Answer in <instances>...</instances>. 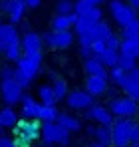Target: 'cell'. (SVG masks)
<instances>
[{"label": "cell", "mask_w": 139, "mask_h": 147, "mask_svg": "<svg viewBox=\"0 0 139 147\" xmlns=\"http://www.w3.org/2000/svg\"><path fill=\"white\" fill-rule=\"evenodd\" d=\"M0 147H16V145H14V141L10 137L4 135V137H0Z\"/></svg>", "instance_id": "cell-36"}, {"label": "cell", "mask_w": 139, "mask_h": 147, "mask_svg": "<svg viewBox=\"0 0 139 147\" xmlns=\"http://www.w3.org/2000/svg\"><path fill=\"white\" fill-rule=\"evenodd\" d=\"M107 90V80L103 78H95V76H88L86 80V94L92 96V98H97V96H103Z\"/></svg>", "instance_id": "cell-14"}, {"label": "cell", "mask_w": 139, "mask_h": 147, "mask_svg": "<svg viewBox=\"0 0 139 147\" xmlns=\"http://www.w3.org/2000/svg\"><path fill=\"white\" fill-rule=\"evenodd\" d=\"M0 24H2V18H0Z\"/></svg>", "instance_id": "cell-44"}, {"label": "cell", "mask_w": 139, "mask_h": 147, "mask_svg": "<svg viewBox=\"0 0 139 147\" xmlns=\"http://www.w3.org/2000/svg\"><path fill=\"white\" fill-rule=\"evenodd\" d=\"M90 147H105V145H99V143H92Z\"/></svg>", "instance_id": "cell-41"}, {"label": "cell", "mask_w": 139, "mask_h": 147, "mask_svg": "<svg viewBox=\"0 0 139 147\" xmlns=\"http://www.w3.org/2000/svg\"><path fill=\"white\" fill-rule=\"evenodd\" d=\"M74 14L78 18H86L92 22H101V10L97 6H93L90 0H78L74 4Z\"/></svg>", "instance_id": "cell-8"}, {"label": "cell", "mask_w": 139, "mask_h": 147, "mask_svg": "<svg viewBox=\"0 0 139 147\" xmlns=\"http://www.w3.org/2000/svg\"><path fill=\"white\" fill-rule=\"evenodd\" d=\"M84 68H86V72L88 76H95V78H103V80H107V70L95 60V58H88L86 62H84Z\"/></svg>", "instance_id": "cell-18"}, {"label": "cell", "mask_w": 139, "mask_h": 147, "mask_svg": "<svg viewBox=\"0 0 139 147\" xmlns=\"http://www.w3.org/2000/svg\"><path fill=\"white\" fill-rule=\"evenodd\" d=\"M115 66L119 70H123L125 74L131 72L133 68H137V66H135V60H131V58H127V56H119V54H117V64Z\"/></svg>", "instance_id": "cell-31"}, {"label": "cell", "mask_w": 139, "mask_h": 147, "mask_svg": "<svg viewBox=\"0 0 139 147\" xmlns=\"http://www.w3.org/2000/svg\"><path fill=\"white\" fill-rule=\"evenodd\" d=\"M12 141H14L16 147H32V141H28V139H24V137H18V135H16V139H12Z\"/></svg>", "instance_id": "cell-35"}, {"label": "cell", "mask_w": 139, "mask_h": 147, "mask_svg": "<svg viewBox=\"0 0 139 147\" xmlns=\"http://www.w3.org/2000/svg\"><path fill=\"white\" fill-rule=\"evenodd\" d=\"M121 90L125 92V98L133 99V101L139 99V70L137 68H133L131 72H127V80H125V84H123Z\"/></svg>", "instance_id": "cell-13"}, {"label": "cell", "mask_w": 139, "mask_h": 147, "mask_svg": "<svg viewBox=\"0 0 139 147\" xmlns=\"http://www.w3.org/2000/svg\"><path fill=\"white\" fill-rule=\"evenodd\" d=\"M18 123V113L14 111V107H4L0 109V125L6 129V127H16Z\"/></svg>", "instance_id": "cell-21"}, {"label": "cell", "mask_w": 139, "mask_h": 147, "mask_svg": "<svg viewBox=\"0 0 139 147\" xmlns=\"http://www.w3.org/2000/svg\"><path fill=\"white\" fill-rule=\"evenodd\" d=\"M119 42H121V40H119V36L111 34V36H109V38H107L103 44H105V48H107V50H113V52H117V50H119Z\"/></svg>", "instance_id": "cell-32"}, {"label": "cell", "mask_w": 139, "mask_h": 147, "mask_svg": "<svg viewBox=\"0 0 139 147\" xmlns=\"http://www.w3.org/2000/svg\"><path fill=\"white\" fill-rule=\"evenodd\" d=\"M24 12H26V6H24L22 0H16V2H12L10 4V10H8V18H10V24H18L20 20H22Z\"/></svg>", "instance_id": "cell-22"}, {"label": "cell", "mask_w": 139, "mask_h": 147, "mask_svg": "<svg viewBox=\"0 0 139 147\" xmlns=\"http://www.w3.org/2000/svg\"><path fill=\"white\" fill-rule=\"evenodd\" d=\"M38 98H40V103L42 105H56V98H54V92L48 84H42L38 88Z\"/></svg>", "instance_id": "cell-23"}, {"label": "cell", "mask_w": 139, "mask_h": 147, "mask_svg": "<svg viewBox=\"0 0 139 147\" xmlns=\"http://www.w3.org/2000/svg\"><path fill=\"white\" fill-rule=\"evenodd\" d=\"M0 137H4V127L0 125Z\"/></svg>", "instance_id": "cell-40"}, {"label": "cell", "mask_w": 139, "mask_h": 147, "mask_svg": "<svg viewBox=\"0 0 139 147\" xmlns=\"http://www.w3.org/2000/svg\"><path fill=\"white\" fill-rule=\"evenodd\" d=\"M20 103H22V117L24 119H38V111H40V103L32 96L28 94H22L20 98Z\"/></svg>", "instance_id": "cell-15"}, {"label": "cell", "mask_w": 139, "mask_h": 147, "mask_svg": "<svg viewBox=\"0 0 139 147\" xmlns=\"http://www.w3.org/2000/svg\"><path fill=\"white\" fill-rule=\"evenodd\" d=\"M127 4H129L133 10H137V8H139V0H127Z\"/></svg>", "instance_id": "cell-38"}, {"label": "cell", "mask_w": 139, "mask_h": 147, "mask_svg": "<svg viewBox=\"0 0 139 147\" xmlns=\"http://www.w3.org/2000/svg\"><path fill=\"white\" fill-rule=\"evenodd\" d=\"M119 56H127L131 60H137L139 56V40H121L119 42Z\"/></svg>", "instance_id": "cell-17"}, {"label": "cell", "mask_w": 139, "mask_h": 147, "mask_svg": "<svg viewBox=\"0 0 139 147\" xmlns=\"http://www.w3.org/2000/svg\"><path fill=\"white\" fill-rule=\"evenodd\" d=\"M12 2H16V0H12Z\"/></svg>", "instance_id": "cell-45"}, {"label": "cell", "mask_w": 139, "mask_h": 147, "mask_svg": "<svg viewBox=\"0 0 139 147\" xmlns=\"http://www.w3.org/2000/svg\"><path fill=\"white\" fill-rule=\"evenodd\" d=\"M56 123H58L62 129H66L68 133H76V131L82 129V121H80L76 115H70V113H58Z\"/></svg>", "instance_id": "cell-16"}, {"label": "cell", "mask_w": 139, "mask_h": 147, "mask_svg": "<svg viewBox=\"0 0 139 147\" xmlns=\"http://www.w3.org/2000/svg\"><path fill=\"white\" fill-rule=\"evenodd\" d=\"M0 78H2V80H12V78H14V70H12L10 66H4V68L0 70Z\"/></svg>", "instance_id": "cell-33"}, {"label": "cell", "mask_w": 139, "mask_h": 147, "mask_svg": "<svg viewBox=\"0 0 139 147\" xmlns=\"http://www.w3.org/2000/svg\"><path fill=\"white\" fill-rule=\"evenodd\" d=\"M24 2V6L26 8H36V6H40V2L42 0H22Z\"/></svg>", "instance_id": "cell-37"}, {"label": "cell", "mask_w": 139, "mask_h": 147, "mask_svg": "<svg viewBox=\"0 0 139 147\" xmlns=\"http://www.w3.org/2000/svg\"><path fill=\"white\" fill-rule=\"evenodd\" d=\"M58 107L56 105H42L40 103V111H38V121L40 123H56L58 119Z\"/></svg>", "instance_id": "cell-19"}, {"label": "cell", "mask_w": 139, "mask_h": 147, "mask_svg": "<svg viewBox=\"0 0 139 147\" xmlns=\"http://www.w3.org/2000/svg\"><path fill=\"white\" fill-rule=\"evenodd\" d=\"M86 133H88L90 137H93V133H95V127H93V125H88V127H86Z\"/></svg>", "instance_id": "cell-39"}, {"label": "cell", "mask_w": 139, "mask_h": 147, "mask_svg": "<svg viewBox=\"0 0 139 147\" xmlns=\"http://www.w3.org/2000/svg\"><path fill=\"white\" fill-rule=\"evenodd\" d=\"M52 28H54V32H70L72 22H70L68 16H56L52 20Z\"/></svg>", "instance_id": "cell-27"}, {"label": "cell", "mask_w": 139, "mask_h": 147, "mask_svg": "<svg viewBox=\"0 0 139 147\" xmlns=\"http://www.w3.org/2000/svg\"><path fill=\"white\" fill-rule=\"evenodd\" d=\"M0 52L6 56L8 62H18L22 56L20 50V36L16 26L12 24H0Z\"/></svg>", "instance_id": "cell-1"}, {"label": "cell", "mask_w": 139, "mask_h": 147, "mask_svg": "<svg viewBox=\"0 0 139 147\" xmlns=\"http://www.w3.org/2000/svg\"><path fill=\"white\" fill-rule=\"evenodd\" d=\"M74 12V2L72 0H58L56 2V16H68Z\"/></svg>", "instance_id": "cell-29"}, {"label": "cell", "mask_w": 139, "mask_h": 147, "mask_svg": "<svg viewBox=\"0 0 139 147\" xmlns=\"http://www.w3.org/2000/svg\"><path fill=\"white\" fill-rule=\"evenodd\" d=\"M119 40H139V22H131L125 28H121V38Z\"/></svg>", "instance_id": "cell-26"}, {"label": "cell", "mask_w": 139, "mask_h": 147, "mask_svg": "<svg viewBox=\"0 0 139 147\" xmlns=\"http://www.w3.org/2000/svg\"><path fill=\"white\" fill-rule=\"evenodd\" d=\"M109 113L117 119H133L137 115V101L125 98H113L109 101Z\"/></svg>", "instance_id": "cell-2"}, {"label": "cell", "mask_w": 139, "mask_h": 147, "mask_svg": "<svg viewBox=\"0 0 139 147\" xmlns=\"http://www.w3.org/2000/svg\"><path fill=\"white\" fill-rule=\"evenodd\" d=\"M0 94H2V99H4L6 107H14L16 103H20L24 90L14 80H2L0 82Z\"/></svg>", "instance_id": "cell-6"}, {"label": "cell", "mask_w": 139, "mask_h": 147, "mask_svg": "<svg viewBox=\"0 0 139 147\" xmlns=\"http://www.w3.org/2000/svg\"><path fill=\"white\" fill-rule=\"evenodd\" d=\"M127 147H139V143H129Z\"/></svg>", "instance_id": "cell-42"}, {"label": "cell", "mask_w": 139, "mask_h": 147, "mask_svg": "<svg viewBox=\"0 0 139 147\" xmlns=\"http://www.w3.org/2000/svg\"><path fill=\"white\" fill-rule=\"evenodd\" d=\"M107 78L115 84V86H119V88H123V84H125V80H127V74L123 72V70H119V68H111L109 72H107Z\"/></svg>", "instance_id": "cell-28"}, {"label": "cell", "mask_w": 139, "mask_h": 147, "mask_svg": "<svg viewBox=\"0 0 139 147\" xmlns=\"http://www.w3.org/2000/svg\"><path fill=\"white\" fill-rule=\"evenodd\" d=\"M40 125L42 123L38 119H22L16 123V135L28 139V141H34L40 137Z\"/></svg>", "instance_id": "cell-10"}, {"label": "cell", "mask_w": 139, "mask_h": 147, "mask_svg": "<svg viewBox=\"0 0 139 147\" xmlns=\"http://www.w3.org/2000/svg\"><path fill=\"white\" fill-rule=\"evenodd\" d=\"M129 143H139V125L135 123L131 127V135H129Z\"/></svg>", "instance_id": "cell-34"}, {"label": "cell", "mask_w": 139, "mask_h": 147, "mask_svg": "<svg viewBox=\"0 0 139 147\" xmlns=\"http://www.w3.org/2000/svg\"><path fill=\"white\" fill-rule=\"evenodd\" d=\"M109 12H111L113 20H115L121 28H125L127 24H131V22L137 20L135 10H133L127 2H123V0H111V2H109Z\"/></svg>", "instance_id": "cell-4"}, {"label": "cell", "mask_w": 139, "mask_h": 147, "mask_svg": "<svg viewBox=\"0 0 139 147\" xmlns=\"http://www.w3.org/2000/svg\"><path fill=\"white\" fill-rule=\"evenodd\" d=\"M93 139H95V143H99V145L109 147V145H111V131H109V127H101V125L95 127Z\"/></svg>", "instance_id": "cell-25"}, {"label": "cell", "mask_w": 139, "mask_h": 147, "mask_svg": "<svg viewBox=\"0 0 139 147\" xmlns=\"http://www.w3.org/2000/svg\"><path fill=\"white\" fill-rule=\"evenodd\" d=\"M50 88H52V92H54L56 101L66 99V96H68V86H66V82H64L62 78H54V84H52Z\"/></svg>", "instance_id": "cell-24"}, {"label": "cell", "mask_w": 139, "mask_h": 147, "mask_svg": "<svg viewBox=\"0 0 139 147\" xmlns=\"http://www.w3.org/2000/svg\"><path fill=\"white\" fill-rule=\"evenodd\" d=\"M133 125H135L133 119H115L113 125L109 127V131H111V145L113 147L129 145V135H131V127Z\"/></svg>", "instance_id": "cell-3"}, {"label": "cell", "mask_w": 139, "mask_h": 147, "mask_svg": "<svg viewBox=\"0 0 139 147\" xmlns=\"http://www.w3.org/2000/svg\"><path fill=\"white\" fill-rule=\"evenodd\" d=\"M46 147H54V145H46Z\"/></svg>", "instance_id": "cell-43"}, {"label": "cell", "mask_w": 139, "mask_h": 147, "mask_svg": "<svg viewBox=\"0 0 139 147\" xmlns=\"http://www.w3.org/2000/svg\"><path fill=\"white\" fill-rule=\"evenodd\" d=\"M93 58H95V60H97V62H99V64L105 68V70H107V68H109V70H111V68H115V64H117V52H113V50H107V48L103 50L101 54L93 56Z\"/></svg>", "instance_id": "cell-20"}, {"label": "cell", "mask_w": 139, "mask_h": 147, "mask_svg": "<svg viewBox=\"0 0 139 147\" xmlns=\"http://www.w3.org/2000/svg\"><path fill=\"white\" fill-rule=\"evenodd\" d=\"M66 103L70 109H88L90 105H93V98L88 96L84 90H74L66 96Z\"/></svg>", "instance_id": "cell-11"}, {"label": "cell", "mask_w": 139, "mask_h": 147, "mask_svg": "<svg viewBox=\"0 0 139 147\" xmlns=\"http://www.w3.org/2000/svg\"><path fill=\"white\" fill-rule=\"evenodd\" d=\"M16 64H18L16 72H20L26 78L34 80L38 76V72H40V68H42V54H22Z\"/></svg>", "instance_id": "cell-5"}, {"label": "cell", "mask_w": 139, "mask_h": 147, "mask_svg": "<svg viewBox=\"0 0 139 147\" xmlns=\"http://www.w3.org/2000/svg\"><path fill=\"white\" fill-rule=\"evenodd\" d=\"M20 50L22 54H42V36L36 32H26L20 38Z\"/></svg>", "instance_id": "cell-12"}, {"label": "cell", "mask_w": 139, "mask_h": 147, "mask_svg": "<svg viewBox=\"0 0 139 147\" xmlns=\"http://www.w3.org/2000/svg\"><path fill=\"white\" fill-rule=\"evenodd\" d=\"M86 117L90 119V121H97L101 127H111L113 125V115L109 113V109L107 107H103V105H97V103H93L90 105L88 109H86Z\"/></svg>", "instance_id": "cell-7"}, {"label": "cell", "mask_w": 139, "mask_h": 147, "mask_svg": "<svg viewBox=\"0 0 139 147\" xmlns=\"http://www.w3.org/2000/svg\"><path fill=\"white\" fill-rule=\"evenodd\" d=\"M50 48H56V50H66L72 46L74 42V34L72 32H48L44 34L42 38Z\"/></svg>", "instance_id": "cell-9"}, {"label": "cell", "mask_w": 139, "mask_h": 147, "mask_svg": "<svg viewBox=\"0 0 139 147\" xmlns=\"http://www.w3.org/2000/svg\"><path fill=\"white\" fill-rule=\"evenodd\" d=\"M111 34H113V32H111L109 24H103V22H97V24H95V40L105 42V40H107Z\"/></svg>", "instance_id": "cell-30"}]
</instances>
